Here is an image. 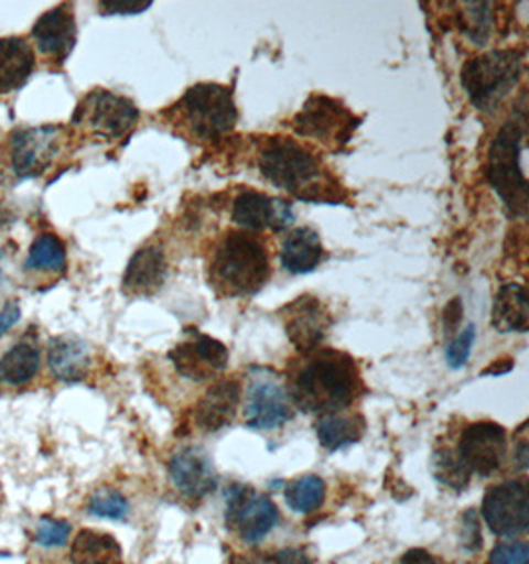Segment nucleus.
<instances>
[{
  "instance_id": "f257e3e1",
  "label": "nucleus",
  "mask_w": 529,
  "mask_h": 564,
  "mask_svg": "<svg viewBox=\"0 0 529 564\" xmlns=\"http://www.w3.org/2000/svg\"><path fill=\"white\" fill-rule=\"evenodd\" d=\"M363 390L359 367L342 350H315L290 384V402L307 414H337L349 409Z\"/></svg>"
},
{
  "instance_id": "f03ea898",
  "label": "nucleus",
  "mask_w": 529,
  "mask_h": 564,
  "mask_svg": "<svg viewBox=\"0 0 529 564\" xmlns=\"http://www.w3.org/2000/svg\"><path fill=\"white\" fill-rule=\"evenodd\" d=\"M258 166L266 181L305 203H342V183L327 173L314 151L292 137H268L260 145Z\"/></svg>"
},
{
  "instance_id": "7ed1b4c3",
  "label": "nucleus",
  "mask_w": 529,
  "mask_h": 564,
  "mask_svg": "<svg viewBox=\"0 0 529 564\" xmlns=\"http://www.w3.org/2000/svg\"><path fill=\"white\" fill-rule=\"evenodd\" d=\"M270 278V256L252 232L225 234L208 263V283L218 297H252Z\"/></svg>"
},
{
  "instance_id": "20e7f679",
  "label": "nucleus",
  "mask_w": 529,
  "mask_h": 564,
  "mask_svg": "<svg viewBox=\"0 0 529 564\" xmlns=\"http://www.w3.org/2000/svg\"><path fill=\"white\" fill-rule=\"evenodd\" d=\"M526 113L501 126L488 153V181L511 218L528 216V178L521 169Z\"/></svg>"
},
{
  "instance_id": "39448f33",
  "label": "nucleus",
  "mask_w": 529,
  "mask_h": 564,
  "mask_svg": "<svg viewBox=\"0 0 529 564\" xmlns=\"http://www.w3.org/2000/svg\"><path fill=\"white\" fill-rule=\"evenodd\" d=\"M523 76V54L518 50H494L474 56L462 66V88L482 111L498 108Z\"/></svg>"
},
{
  "instance_id": "423d86ee",
  "label": "nucleus",
  "mask_w": 529,
  "mask_h": 564,
  "mask_svg": "<svg viewBox=\"0 0 529 564\" xmlns=\"http://www.w3.org/2000/svg\"><path fill=\"white\" fill-rule=\"evenodd\" d=\"M173 111H179L181 123L203 141L233 133L238 121L235 96L230 88L220 84H196L186 89Z\"/></svg>"
},
{
  "instance_id": "0eeeda50",
  "label": "nucleus",
  "mask_w": 529,
  "mask_h": 564,
  "mask_svg": "<svg viewBox=\"0 0 529 564\" xmlns=\"http://www.w3.org/2000/svg\"><path fill=\"white\" fill-rule=\"evenodd\" d=\"M292 126L298 135L314 139L332 151H342L355 135L359 117L342 101L314 94L294 117Z\"/></svg>"
},
{
  "instance_id": "6e6552de",
  "label": "nucleus",
  "mask_w": 529,
  "mask_h": 564,
  "mask_svg": "<svg viewBox=\"0 0 529 564\" xmlns=\"http://www.w3.org/2000/svg\"><path fill=\"white\" fill-rule=\"evenodd\" d=\"M139 119V109L131 99L108 89L89 91L74 116L76 126L88 127L91 133L108 141L128 135Z\"/></svg>"
},
{
  "instance_id": "1a4fd4ad",
  "label": "nucleus",
  "mask_w": 529,
  "mask_h": 564,
  "mask_svg": "<svg viewBox=\"0 0 529 564\" xmlns=\"http://www.w3.org/2000/svg\"><path fill=\"white\" fill-rule=\"evenodd\" d=\"M62 127H24L12 131L7 143V159L19 178L42 175L60 153Z\"/></svg>"
},
{
  "instance_id": "9d476101",
  "label": "nucleus",
  "mask_w": 529,
  "mask_h": 564,
  "mask_svg": "<svg viewBox=\"0 0 529 564\" xmlns=\"http://www.w3.org/2000/svg\"><path fill=\"white\" fill-rule=\"evenodd\" d=\"M278 521V507L252 487L233 486L226 491V525L246 543L262 541Z\"/></svg>"
},
{
  "instance_id": "9b49d317",
  "label": "nucleus",
  "mask_w": 529,
  "mask_h": 564,
  "mask_svg": "<svg viewBox=\"0 0 529 564\" xmlns=\"http://www.w3.org/2000/svg\"><path fill=\"white\" fill-rule=\"evenodd\" d=\"M288 339L302 355H312L320 349L334 325V317L322 300L315 295H300L280 310Z\"/></svg>"
},
{
  "instance_id": "f8f14e48",
  "label": "nucleus",
  "mask_w": 529,
  "mask_h": 564,
  "mask_svg": "<svg viewBox=\"0 0 529 564\" xmlns=\"http://www.w3.org/2000/svg\"><path fill=\"white\" fill-rule=\"evenodd\" d=\"M482 517L492 533L516 536L529 527L528 484L523 479L492 487L482 503Z\"/></svg>"
},
{
  "instance_id": "ddd939ff",
  "label": "nucleus",
  "mask_w": 529,
  "mask_h": 564,
  "mask_svg": "<svg viewBox=\"0 0 529 564\" xmlns=\"http://www.w3.org/2000/svg\"><path fill=\"white\" fill-rule=\"evenodd\" d=\"M456 454L471 474H478L482 477L494 476L508 454L506 430L490 420L472 422L462 432Z\"/></svg>"
},
{
  "instance_id": "4468645a",
  "label": "nucleus",
  "mask_w": 529,
  "mask_h": 564,
  "mask_svg": "<svg viewBox=\"0 0 529 564\" xmlns=\"http://www.w3.org/2000/svg\"><path fill=\"white\" fill-rule=\"evenodd\" d=\"M246 424L255 430L282 429L294 419V409L284 384L272 375H256L246 392Z\"/></svg>"
},
{
  "instance_id": "2eb2a0df",
  "label": "nucleus",
  "mask_w": 529,
  "mask_h": 564,
  "mask_svg": "<svg viewBox=\"0 0 529 564\" xmlns=\"http://www.w3.org/2000/svg\"><path fill=\"white\" fill-rule=\"evenodd\" d=\"M186 335L188 337L169 352V360L173 362L176 372L195 382L220 375L228 365V349L225 345L205 333L186 332Z\"/></svg>"
},
{
  "instance_id": "dca6fc26",
  "label": "nucleus",
  "mask_w": 529,
  "mask_h": 564,
  "mask_svg": "<svg viewBox=\"0 0 529 564\" xmlns=\"http://www.w3.org/2000/svg\"><path fill=\"white\" fill-rule=\"evenodd\" d=\"M233 223L250 232H282L294 225V208L282 198H272L258 191H245L235 198Z\"/></svg>"
},
{
  "instance_id": "f3484780",
  "label": "nucleus",
  "mask_w": 529,
  "mask_h": 564,
  "mask_svg": "<svg viewBox=\"0 0 529 564\" xmlns=\"http://www.w3.org/2000/svg\"><path fill=\"white\" fill-rule=\"evenodd\" d=\"M76 39L78 29L69 4H60L44 12L32 26V40L36 42L40 52L60 62L68 58L69 52L76 46Z\"/></svg>"
},
{
  "instance_id": "a211bd4d",
  "label": "nucleus",
  "mask_w": 529,
  "mask_h": 564,
  "mask_svg": "<svg viewBox=\"0 0 529 564\" xmlns=\"http://www.w3.org/2000/svg\"><path fill=\"white\" fill-rule=\"evenodd\" d=\"M169 474L176 489L191 499H203L210 491H215V467L203 449H181L171 459Z\"/></svg>"
},
{
  "instance_id": "6ab92c4d",
  "label": "nucleus",
  "mask_w": 529,
  "mask_h": 564,
  "mask_svg": "<svg viewBox=\"0 0 529 564\" xmlns=\"http://www.w3.org/2000/svg\"><path fill=\"white\" fill-rule=\"evenodd\" d=\"M240 404V384L236 380H220L206 390L196 404L195 426L203 432H218L228 426Z\"/></svg>"
},
{
  "instance_id": "aec40b11",
  "label": "nucleus",
  "mask_w": 529,
  "mask_h": 564,
  "mask_svg": "<svg viewBox=\"0 0 529 564\" xmlns=\"http://www.w3.org/2000/svg\"><path fill=\"white\" fill-rule=\"evenodd\" d=\"M168 278V258L158 246H143L129 260L123 273V292L129 295H153Z\"/></svg>"
},
{
  "instance_id": "412c9836",
  "label": "nucleus",
  "mask_w": 529,
  "mask_h": 564,
  "mask_svg": "<svg viewBox=\"0 0 529 564\" xmlns=\"http://www.w3.org/2000/svg\"><path fill=\"white\" fill-rule=\"evenodd\" d=\"M34 66L36 56L29 40L22 36L0 39V96L22 88Z\"/></svg>"
},
{
  "instance_id": "4be33fe9",
  "label": "nucleus",
  "mask_w": 529,
  "mask_h": 564,
  "mask_svg": "<svg viewBox=\"0 0 529 564\" xmlns=\"http://www.w3.org/2000/svg\"><path fill=\"white\" fill-rule=\"evenodd\" d=\"M324 258L322 238L312 228H295L285 236L282 252H280V262L284 265L285 272L292 275L315 272Z\"/></svg>"
},
{
  "instance_id": "5701e85b",
  "label": "nucleus",
  "mask_w": 529,
  "mask_h": 564,
  "mask_svg": "<svg viewBox=\"0 0 529 564\" xmlns=\"http://www.w3.org/2000/svg\"><path fill=\"white\" fill-rule=\"evenodd\" d=\"M48 365L52 375L64 382L86 379L91 365L88 343L76 337H56L50 340Z\"/></svg>"
},
{
  "instance_id": "b1692460",
  "label": "nucleus",
  "mask_w": 529,
  "mask_h": 564,
  "mask_svg": "<svg viewBox=\"0 0 529 564\" xmlns=\"http://www.w3.org/2000/svg\"><path fill=\"white\" fill-rule=\"evenodd\" d=\"M492 325L500 333H526L529 327L528 292L520 283L501 285L492 307Z\"/></svg>"
},
{
  "instance_id": "393cba45",
  "label": "nucleus",
  "mask_w": 529,
  "mask_h": 564,
  "mask_svg": "<svg viewBox=\"0 0 529 564\" xmlns=\"http://www.w3.org/2000/svg\"><path fill=\"white\" fill-rule=\"evenodd\" d=\"M42 355L36 340L22 339L0 357V382L7 387H26L39 377Z\"/></svg>"
},
{
  "instance_id": "a878e982",
  "label": "nucleus",
  "mask_w": 529,
  "mask_h": 564,
  "mask_svg": "<svg viewBox=\"0 0 529 564\" xmlns=\"http://www.w3.org/2000/svg\"><path fill=\"white\" fill-rule=\"evenodd\" d=\"M69 564H121V546L108 533L82 529L69 546Z\"/></svg>"
},
{
  "instance_id": "bb28decb",
  "label": "nucleus",
  "mask_w": 529,
  "mask_h": 564,
  "mask_svg": "<svg viewBox=\"0 0 529 564\" xmlns=\"http://www.w3.org/2000/svg\"><path fill=\"white\" fill-rule=\"evenodd\" d=\"M365 434V420L361 416H345L342 412L327 414L317 422V438L327 452H337L357 444Z\"/></svg>"
},
{
  "instance_id": "cd10ccee",
  "label": "nucleus",
  "mask_w": 529,
  "mask_h": 564,
  "mask_svg": "<svg viewBox=\"0 0 529 564\" xmlns=\"http://www.w3.org/2000/svg\"><path fill=\"white\" fill-rule=\"evenodd\" d=\"M68 253L66 246L56 234H40L39 238L30 246L29 256L24 260V270L32 273H50L60 275L66 272Z\"/></svg>"
},
{
  "instance_id": "c85d7f7f",
  "label": "nucleus",
  "mask_w": 529,
  "mask_h": 564,
  "mask_svg": "<svg viewBox=\"0 0 529 564\" xmlns=\"http://www.w3.org/2000/svg\"><path fill=\"white\" fill-rule=\"evenodd\" d=\"M285 499H288V506L292 507L295 513L307 516L324 503L325 481L317 476L300 477L292 486L288 487Z\"/></svg>"
},
{
  "instance_id": "c756f323",
  "label": "nucleus",
  "mask_w": 529,
  "mask_h": 564,
  "mask_svg": "<svg viewBox=\"0 0 529 564\" xmlns=\"http://www.w3.org/2000/svg\"><path fill=\"white\" fill-rule=\"evenodd\" d=\"M462 9L464 10H462L461 26L464 36L472 40L474 44H482V46L488 44L492 26H494L490 2H466Z\"/></svg>"
},
{
  "instance_id": "7c9ffc66",
  "label": "nucleus",
  "mask_w": 529,
  "mask_h": 564,
  "mask_svg": "<svg viewBox=\"0 0 529 564\" xmlns=\"http://www.w3.org/2000/svg\"><path fill=\"white\" fill-rule=\"evenodd\" d=\"M432 471H434L436 481H441L442 486L451 487L456 491H462L464 487H468L472 476L458 454L452 452L451 448L436 449Z\"/></svg>"
},
{
  "instance_id": "2f4dec72",
  "label": "nucleus",
  "mask_w": 529,
  "mask_h": 564,
  "mask_svg": "<svg viewBox=\"0 0 529 564\" xmlns=\"http://www.w3.org/2000/svg\"><path fill=\"white\" fill-rule=\"evenodd\" d=\"M88 511L91 516L118 521V519L128 516V499L116 489H99L94 496L89 497Z\"/></svg>"
},
{
  "instance_id": "473e14b6",
  "label": "nucleus",
  "mask_w": 529,
  "mask_h": 564,
  "mask_svg": "<svg viewBox=\"0 0 529 564\" xmlns=\"http://www.w3.org/2000/svg\"><path fill=\"white\" fill-rule=\"evenodd\" d=\"M69 533H72V527H69L68 521L42 517L39 525H36L34 539L44 549H58V546H64L68 543Z\"/></svg>"
},
{
  "instance_id": "72a5a7b5",
  "label": "nucleus",
  "mask_w": 529,
  "mask_h": 564,
  "mask_svg": "<svg viewBox=\"0 0 529 564\" xmlns=\"http://www.w3.org/2000/svg\"><path fill=\"white\" fill-rule=\"evenodd\" d=\"M474 340H476V327H474V325H466V327L449 343L446 362H449V367H451L452 370H461L468 365Z\"/></svg>"
},
{
  "instance_id": "f704fd0d",
  "label": "nucleus",
  "mask_w": 529,
  "mask_h": 564,
  "mask_svg": "<svg viewBox=\"0 0 529 564\" xmlns=\"http://www.w3.org/2000/svg\"><path fill=\"white\" fill-rule=\"evenodd\" d=\"M490 564H529L526 543H501L492 551Z\"/></svg>"
},
{
  "instance_id": "c9c22d12",
  "label": "nucleus",
  "mask_w": 529,
  "mask_h": 564,
  "mask_svg": "<svg viewBox=\"0 0 529 564\" xmlns=\"http://www.w3.org/2000/svg\"><path fill=\"white\" fill-rule=\"evenodd\" d=\"M246 564H312V561L302 549H282L278 553L260 555Z\"/></svg>"
},
{
  "instance_id": "e433bc0d",
  "label": "nucleus",
  "mask_w": 529,
  "mask_h": 564,
  "mask_svg": "<svg viewBox=\"0 0 529 564\" xmlns=\"http://www.w3.org/2000/svg\"><path fill=\"white\" fill-rule=\"evenodd\" d=\"M151 9V2H133V0H111V2H99V12L101 14H139Z\"/></svg>"
},
{
  "instance_id": "4c0bfd02",
  "label": "nucleus",
  "mask_w": 529,
  "mask_h": 564,
  "mask_svg": "<svg viewBox=\"0 0 529 564\" xmlns=\"http://www.w3.org/2000/svg\"><path fill=\"white\" fill-rule=\"evenodd\" d=\"M462 315H464V307H462L461 297H454L449 305L444 307V315H442V323H444V332L452 335L456 332V327L461 325Z\"/></svg>"
},
{
  "instance_id": "58836bf2",
  "label": "nucleus",
  "mask_w": 529,
  "mask_h": 564,
  "mask_svg": "<svg viewBox=\"0 0 529 564\" xmlns=\"http://www.w3.org/2000/svg\"><path fill=\"white\" fill-rule=\"evenodd\" d=\"M464 525H466V545L471 546V551H478L484 541H482L478 517L474 511H468L464 516Z\"/></svg>"
},
{
  "instance_id": "ea45409f",
  "label": "nucleus",
  "mask_w": 529,
  "mask_h": 564,
  "mask_svg": "<svg viewBox=\"0 0 529 564\" xmlns=\"http://www.w3.org/2000/svg\"><path fill=\"white\" fill-rule=\"evenodd\" d=\"M20 319V307L17 302H9L2 312H0V337L7 335V333L19 323Z\"/></svg>"
},
{
  "instance_id": "a19ab883",
  "label": "nucleus",
  "mask_w": 529,
  "mask_h": 564,
  "mask_svg": "<svg viewBox=\"0 0 529 564\" xmlns=\"http://www.w3.org/2000/svg\"><path fill=\"white\" fill-rule=\"evenodd\" d=\"M511 369H514V360H511L510 357H504V359L492 362L490 367L484 370L482 375H484V377H498V375L510 372Z\"/></svg>"
},
{
  "instance_id": "79ce46f5",
  "label": "nucleus",
  "mask_w": 529,
  "mask_h": 564,
  "mask_svg": "<svg viewBox=\"0 0 529 564\" xmlns=\"http://www.w3.org/2000/svg\"><path fill=\"white\" fill-rule=\"evenodd\" d=\"M401 564H436V561L427 551L412 549L407 555L402 556Z\"/></svg>"
},
{
  "instance_id": "37998d69",
  "label": "nucleus",
  "mask_w": 529,
  "mask_h": 564,
  "mask_svg": "<svg viewBox=\"0 0 529 564\" xmlns=\"http://www.w3.org/2000/svg\"><path fill=\"white\" fill-rule=\"evenodd\" d=\"M516 457L520 462L521 469H526L528 467V440H526V436L521 438L520 446L516 449Z\"/></svg>"
}]
</instances>
